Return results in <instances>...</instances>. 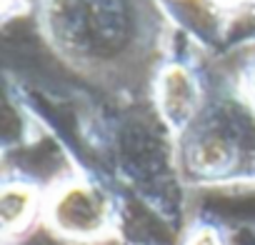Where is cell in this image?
<instances>
[{"label":"cell","instance_id":"cell-1","mask_svg":"<svg viewBox=\"0 0 255 245\" xmlns=\"http://www.w3.org/2000/svg\"><path fill=\"white\" fill-rule=\"evenodd\" d=\"M45 23L58 53L85 70L118 65L133 43L123 0H53Z\"/></svg>","mask_w":255,"mask_h":245},{"label":"cell","instance_id":"cell-2","mask_svg":"<svg viewBox=\"0 0 255 245\" xmlns=\"http://www.w3.org/2000/svg\"><path fill=\"white\" fill-rule=\"evenodd\" d=\"M183 138L188 175L203 183L238 178L255 155V110L245 115L230 108L200 113Z\"/></svg>","mask_w":255,"mask_h":245},{"label":"cell","instance_id":"cell-3","mask_svg":"<svg viewBox=\"0 0 255 245\" xmlns=\"http://www.w3.org/2000/svg\"><path fill=\"white\" fill-rule=\"evenodd\" d=\"M48 233L68 245H100L120 235L113 198L85 178H68L45 195L43 220Z\"/></svg>","mask_w":255,"mask_h":245},{"label":"cell","instance_id":"cell-4","mask_svg":"<svg viewBox=\"0 0 255 245\" xmlns=\"http://www.w3.org/2000/svg\"><path fill=\"white\" fill-rule=\"evenodd\" d=\"M155 103L163 122L175 135H183L200 115V85L195 75L180 63L165 65L155 80Z\"/></svg>","mask_w":255,"mask_h":245},{"label":"cell","instance_id":"cell-5","mask_svg":"<svg viewBox=\"0 0 255 245\" xmlns=\"http://www.w3.org/2000/svg\"><path fill=\"white\" fill-rule=\"evenodd\" d=\"M45 195L30 180L15 178L3 183L0 193V218H3V240H20L33 230L38 220H43Z\"/></svg>","mask_w":255,"mask_h":245},{"label":"cell","instance_id":"cell-6","mask_svg":"<svg viewBox=\"0 0 255 245\" xmlns=\"http://www.w3.org/2000/svg\"><path fill=\"white\" fill-rule=\"evenodd\" d=\"M180 245H228L223 230L210 223H195L185 230Z\"/></svg>","mask_w":255,"mask_h":245},{"label":"cell","instance_id":"cell-7","mask_svg":"<svg viewBox=\"0 0 255 245\" xmlns=\"http://www.w3.org/2000/svg\"><path fill=\"white\" fill-rule=\"evenodd\" d=\"M245 88H243V93H245V100H248V105L255 110V65L248 70V75H245V83H243Z\"/></svg>","mask_w":255,"mask_h":245},{"label":"cell","instance_id":"cell-8","mask_svg":"<svg viewBox=\"0 0 255 245\" xmlns=\"http://www.w3.org/2000/svg\"><path fill=\"white\" fill-rule=\"evenodd\" d=\"M220 5H238V3H243V0H218Z\"/></svg>","mask_w":255,"mask_h":245}]
</instances>
